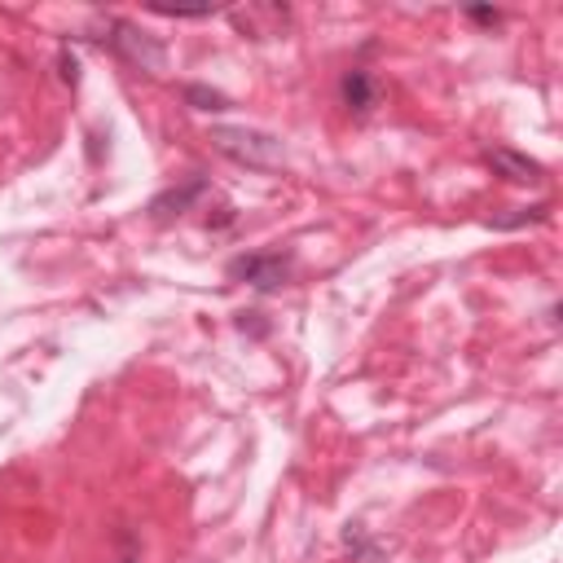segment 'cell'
Segmentation results:
<instances>
[{
    "mask_svg": "<svg viewBox=\"0 0 563 563\" xmlns=\"http://www.w3.org/2000/svg\"><path fill=\"white\" fill-rule=\"evenodd\" d=\"M211 145L220 154H229L233 163H246V167H282L286 163V145L273 136V132H260V128H238V123H216L211 132Z\"/></svg>",
    "mask_w": 563,
    "mask_h": 563,
    "instance_id": "obj_1",
    "label": "cell"
},
{
    "mask_svg": "<svg viewBox=\"0 0 563 563\" xmlns=\"http://www.w3.org/2000/svg\"><path fill=\"white\" fill-rule=\"evenodd\" d=\"M97 40H101L110 53H119L128 66L145 70V75H163V70H167V48H163L150 31H141L136 22H128V18H106V26H101Z\"/></svg>",
    "mask_w": 563,
    "mask_h": 563,
    "instance_id": "obj_2",
    "label": "cell"
},
{
    "mask_svg": "<svg viewBox=\"0 0 563 563\" xmlns=\"http://www.w3.org/2000/svg\"><path fill=\"white\" fill-rule=\"evenodd\" d=\"M229 277L233 282H246L255 290H277L290 282V255L282 251H251V255H238L229 264Z\"/></svg>",
    "mask_w": 563,
    "mask_h": 563,
    "instance_id": "obj_3",
    "label": "cell"
},
{
    "mask_svg": "<svg viewBox=\"0 0 563 563\" xmlns=\"http://www.w3.org/2000/svg\"><path fill=\"white\" fill-rule=\"evenodd\" d=\"M484 163H488L497 176L515 180V185H537V180L545 176V167H541L537 158H528V154H519V150H510V145H493V150L484 154Z\"/></svg>",
    "mask_w": 563,
    "mask_h": 563,
    "instance_id": "obj_4",
    "label": "cell"
},
{
    "mask_svg": "<svg viewBox=\"0 0 563 563\" xmlns=\"http://www.w3.org/2000/svg\"><path fill=\"white\" fill-rule=\"evenodd\" d=\"M339 101H343L352 114H369V110L378 106V84H374V75H369L365 66L343 70V79H339Z\"/></svg>",
    "mask_w": 563,
    "mask_h": 563,
    "instance_id": "obj_5",
    "label": "cell"
},
{
    "mask_svg": "<svg viewBox=\"0 0 563 563\" xmlns=\"http://www.w3.org/2000/svg\"><path fill=\"white\" fill-rule=\"evenodd\" d=\"M202 194H207V180H202V176H194V180H185V185H172V189H163V194L150 198V216H154V220L180 216V211H189Z\"/></svg>",
    "mask_w": 563,
    "mask_h": 563,
    "instance_id": "obj_6",
    "label": "cell"
},
{
    "mask_svg": "<svg viewBox=\"0 0 563 563\" xmlns=\"http://www.w3.org/2000/svg\"><path fill=\"white\" fill-rule=\"evenodd\" d=\"M229 18L246 35H277L286 26V9H277V4H264V9H229Z\"/></svg>",
    "mask_w": 563,
    "mask_h": 563,
    "instance_id": "obj_7",
    "label": "cell"
},
{
    "mask_svg": "<svg viewBox=\"0 0 563 563\" xmlns=\"http://www.w3.org/2000/svg\"><path fill=\"white\" fill-rule=\"evenodd\" d=\"M185 101H189L194 110H224V106H229V97L216 92V88H207V84H189V88H185Z\"/></svg>",
    "mask_w": 563,
    "mask_h": 563,
    "instance_id": "obj_8",
    "label": "cell"
},
{
    "mask_svg": "<svg viewBox=\"0 0 563 563\" xmlns=\"http://www.w3.org/2000/svg\"><path fill=\"white\" fill-rule=\"evenodd\" d=\"M57 66H62V79H66V84H79V62H75V53H66V48H62Z\"/></svg>",
    "mask_w": 563,
    "mask_h": 563,
    "instance_id": "obj_9",
    "label": "cell"
},
{
    "mask_svg": "<svg viewBox=\"0 0 563 563\" xmlns=\"http://www.w3.org/2000/svg\"><path fill=\"white\" fill-rule=\"evenodd\" d=\"M466 18H471V22H484V26H497V22H501L497 9H466Z\"/></svg>",
    "mask_w": 563,
    "mask_h": 563,
    "instance_id": "obj_10",
    "label": "cell"
},
{
    "mask_svg": "<svg viewBox=\"0 0 563 563\" xmlns=\"http://www.w3.org/2000/svg\"><path fill=\"white\" fill-rule=\"evenodd\" d=\"M123 563H136V559H123Z\"/></svg>",
    "mask_w": 563,
    "mask_h": 563,
    "instance_id": "obj_11",
    "label": "cell"
}]
</instances>
